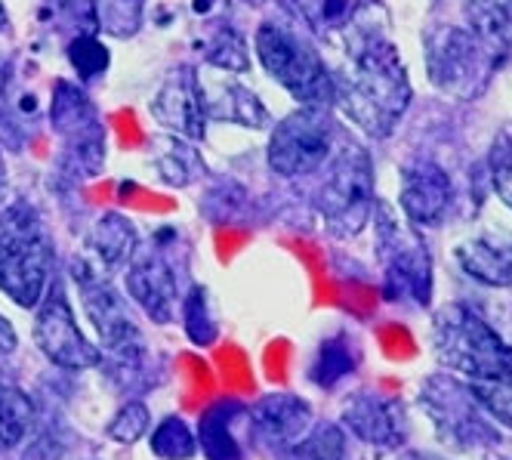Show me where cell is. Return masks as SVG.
<instances>
[{"label": "cell", "instance_id": "6da1fadb", "mask_svg": "<svg viewBox=\"0 0 512 460\" xmlns=\"http://www.w3.org/2000/svg\"><path fill=\"white\" fill-rule=\"evenodd\" d=\"M334 105L358 130L386 139L411 105L408 68L395 44L374 34L352 44L346 72L334 78Z\"/></svg>", "mask_w": 512, "mask_h": 460}, {"label": "cell", "instance_id": "7a4b0ae2", "mask_svg": "<svg viewBox=\"0 0 512 460\" xmlns=\"http://www.w3.org/2000/svg\"><path fill=\"white\" fill-rule=\"evenodd\" d=\"M435 349L451 371L469 380L494 417L512 427V346L466 306H448L435 318Z\"/></svg>", "mask_w": 512, "mask_h": 460}, {"label": "cell", "instance_id": "3957f363", "mask_svg": "<svg viewBox=\"0 0 512 460\" xmlns=\"http://www.w3.org/2000/svg\"><path fill=\"white\" fill-rule=\"evenodd\" d=\"M56 269L53 238L28 201L0 210V291L16 306L34 309L50 291Z\"/></svg>", "mask_w": 512, "mask_h": 460}, {"label": "cell", "instance_id": "277c9868", "mask_svg": "<svg viewBox=\"0 0 512 460\" xmlns=\"http://www.w3.org/2000/svg\"><path fill=\"white\" fill-rule=\"evenodd\" d=\"M253 53L263 72L294 96L303 109H327L334 105V78L318 47L294 25L263 22L253 34Z\"/></svg>", "mask_w": 512, "mask_h": 460}, {"label": "cell", "instance_id": "5b68a950", "mask_svg": "<svg viewBox=\"0 0 512 460\" xmlns=\"http://www.w3.org/2000/svg\"><path fill=\"white\" fill-rule=\"evenodd\" d=\"M327 173L318 192L321 217L337 235H358L374 220V164L358 143H334L331 158L324 161Z\"/></svg>", "mask_w": 512, "mask_h": 460}, {"label": "cell", "instance_id": "8992f818", "mask_svg": "<svg viewBox=\"0 0 512 460\" xmlns=\"http://www.w3.org/2000/svg\"><path fill=\"white\" fill-rule=\"evenodd\" d=\"M374 226L386 275V294L392 300H414L426 306L432 297V260L423 238L408 223H401L386 201H377L374 207Z\"/></svg>", "mask_w": 512, "mask_h": 460}, {"label": "cell", "instance_id": "52a82bcc", "mask_svg": "<svg viewBox=\"0 0 512 460\" xmlns=\"http://www.w3.org/2000/svg\"><path fill=\"white\" fill-rule=\"evenodd\" d=\"M75 281L81 288V303L84 312L93 322L99 343L108 359H112L121 371L136 368L145 359V340L139 325L127 309V300L108 285V278L99 275L90 263H75Z\"/></svg>", "mask_w": 512, "mask_h": 460}, {"label": "cell", "instance_id": "ba28073f", "mask_svg": "<svg viewBox=\"0 0 512 460\" xmlns=\"http://www.w3.org/2000/svg\"><path fill=\"white\" fill-rule=\"evenodd\" d=\"M334 121L327 109H300L290 112L272 127L266 161L275 176L297 180L324 167V161L334 152Z\"/></svg>", "mask_w": 512, "mask_h": 460}, {"label": "cell", "instance_id": "9c48e42d", "mask_svg": "<svg viewBox=\"0 0 512 460\" xmlns=\"http://www.w3.org/2000/svg\"><path fill=\"white\" fill-rule=\"evenodd\" d=\"M38 315H34V343L44 352V359H50L53 365L65 368V371H87L96 368L102 362V352L87 340V334L78 328L75 309H71L65 291L56 285H50L47 297L34 306Z\"/></svg>", "mask_w": 512, "mask_h": 460}, {"label": "cell", "instance_id": "30bf717a", "mask_svg": "<svg viewBox=\"0 0 512 460\" xmlns=\"http://www.w3.org/2000/svg\"><path fill=\"white\" fill-rule=\"evenodd\" d=\"M50 124L62 139L65 152L75 161V170L93 176L105 161V130L93 109L90 96L71 81H59L53 90Z\"/></svg>", "mask_w": 512, "mask_h": 460}, {"label": "cell", "instance_id": "8fae6325", "mask_svg": "<svg viewBox=\"0 0 512 460\" xmlns=\"http://www.w3.org/2000/svg\"><path fill=\"white\" fill-rule=\"evenodd\" d=\"M149 115L170 136L186 139V143H201L207 136V115L195 65H179L158 87V93L149 102Z\"/></svg>", "mask_w": 512, "mask_h": 460}, {"label": "cell", "instance_id": "7c38bea8", "mask_svg": "<svg viewBox=\"0 0 512 460\" xmlns=\"http://www.w3.org/2000/svg\"><path fill=\"white\" fill-rule=\"evenodd\" d=\"M127 294L130 300L152 318L155 325H170L179 309V285H176V272L170 260L161 254V247L152 244L139 251L127 263Z\"/></svg>", "mask_w": 512, "mask_h": 460}, {"label": "cell", "instance_id": "4fadbf2b", "mask_svg": "<svg viewBox=\"0 0 512 460\" xmlns=\"http://www.w3.org/2000/svg\"><path fill=\"white\" fill-rule=\"evenodd\" d=\"M494 59L485 53V47L475 41L472 31L463 28H445L429 41V72L438 87L451 93H463L475 78L485 75Z\"/></svg>", "mask_w": 512, "mask_h": 460}, {"label": "cell", "instance_id": "5bb4252c", "mask_svg": "<svg viewBox=\"0 0 512 460\" xmlns=\"http://www.w3.org/2000/svg\"><path fill=\"white\" fill-rule=\"evenodd\" d=\"M454 186L451 176L435 161H414L401 170L398 207L405 210L408 223L414 226H438L451 210Z\"/></svg>", "mask_w": 512, "mask_h": 460}, {"label": "cell", "instance_id": "9a60e30c", "mask_svg": "<svg viewBox=\"0 0 512 460\" xmlns=\"http://www.w3.org/2000/svg\"><path fill=\"white\" fill-rule=\"evenodd\" d=\"M198 84H201L207 121L232 124V127H244V130L269 127V121H272L269 109L247 84L238 81V75L216 72L213 78H201V72H198Z\"/></svg>", "mask_w": 512, "mask_h": 460}, {"label": "cell", "instance_id": "2e32d148", "mask_svg": "<svg viewBox=\"0 0 512 460\" xmlns=\"http://www.w3.org/2000/svg\"><path fill=\"white\" fill-rule=\"evenodd\" d=\"M247 420L253 436L269 448L290 451L303 442V436L312 427V408L287 393L263 396L253 408H247Z\"/></svg>", "mask_w": 512, "mask_h": 460}, {"label": "cell", "instance_id": "e0dca14e", "mask_svg": "<svg viewBox=\"0 0 512 460\" xmlns=\"http://www.w3.org/2000/svg\"><path fill=\"white\" fill-rule=\"evenodd\" d=\"M457 263L463 272L488 288L512 285V232L491 226L475 232L457 247Z\"/></svg>", "mask_w": 512, "mask_h": 460}, {"label": "cell", "instance_id": "ac0fdd59", "mask_svg": "<svg viewBox=\"0 0 512 460\" xmlns=\"http://www.w3.org/2000/svg\"><path fill=\"white\" fill-rule=\"evenodd\" d=\"M136 247H139V232H136L133 220L118 214V210L102 214L87 235V257L99 275L127 269V263L136 254Z\"/></svg>", "mask_w": 512, "mask_h": 460}, {"label": "cell", "instance_id": "d6986e66", "mask_svg": "<svg viewBox=\"0 0 512 460\" xmlns=\"http://www.w3.org/2000/svg\"><path fill=\"white\" fill-rule=\"evenodd\" d=\"M343 420H346V427L368 445H398L401 436H405L398 405L380 396H368V393L352 396L346 402Z\"/></svg>", "mask_w": 512, "mask_h": 460}, {"label": "cell", "instance_id": "ffe728a7", "mask_svg": "<svg viewBox=\"0 0 512 460\" xmlns=\"http://www.w3.org/2000/svg\"><path fill=\"white\" fill-rule=\"evenodd\" d=\"M466 19L494 62L512 50V0H466Z\"/></svg>", "mask_w": 512, "mask_h": 460}, {"label": "cell", "instance_id": "44dd1931", "mask_svg": "<svg viewBox=\"0 0 512 460\" xmlns=\"http://www.w3.org/2000/svg\"><path fill=\"white\" fill-rule=\"evenodd\" d=\"M247 408L238 402H219L213 405L198 427V445L207 454V460H244L241 442L235 439V417Z\"/></svg>", "mask_w": 512, "mask_h": 460}, {"label": "cell", "instance_id": "7402d4cb", "mask_svg": "<svg viewBox=\"0 0 512 460\" xmlns=\"http://www.w3.org/2000/svg\"><path fill=\"white\" fill-rule=\"evenodd\" d=\"M149 0H93V25L108 38L127 41L142 28Z\"/></svg>", "mask_w": 512, "mask_h": 460}, {"label": "cell", "instance_id": "603a6c76", "mask_svg": "<svg viewBox=\"0 0 512 460\" xmlns=\"http://www.w3.org/2000/svg\"><path fill=\"white\" fill-rule=\"evenodd\" d=\"M34 423V405L13 383H0V448H16Z\"/></svg>", "mask_w": 512, "mask_h": 460}, {"label": "cell", "instance_id": "cb8c5ba5", "mask_svg": "<svg viewBox=\"0 0 512 460\" xmlns=\"http://www.w3.org/2000/svg\"><path fill=\"white\" fill-rule=\"evenodd\" d=\"M158 173H161V180L170 183V186H192L198 176L204 173V161L201 155L195 152V143H186V139H176L170 136V143L167 149L158 155L155 161Z\"/></svg>", "mask_w": 512, "mask_h": 460}, {"label": "cell", "instance_id": "d4e9b609", "mask_svg": "<svg viewBox=\"0 0 512 460\" xmlns=\"http://www.w3.org/2000/svg\"><path fill=\"white\" fill-rule=\"evenodd\" d=\"M207 65L213 72H229V75H244L250 72V50L247 41L235 28H219L210 44H207Z\"/></svg>", "mask_w": 512, "mask_h": 460}, {"label": "cell", "instance_id": "484cf974", "mask_svg": "<svg viewBox=\"0 0 512 460\" xmlns=\"http://www.w3.org/2000/svg\"><path fill=\"white\" fill-rule=\"evenodd\" d=\"M195 451H198V439L182 417H167L155 427L152 454H158L161 460H189L195 457Z\"/></svg>", "mask_w": 512, "mask_h": 460}, {"label": "cell", "instance_id": "4316f807", "mask_svg": "<svg viewBox=\"0 0 512 460\" xmlns=\"http://www.w3.org/2000/svg\"><path fill=\"white\" fill-rule=\"evenodd\" d=\"M179 312H182V325H186V334L192 343L198 346H210L219 334V325L210 312V300H207V291L201 285H195L189 291L186 300H179Z\"/></svg>", "mask_w": 512, "mask_h": 460}, {"label": "cell", "instance_id": "83f0119b", "mask_svg": "<svg viewBox=\"0 0 512 460\" xmlns=\"http://www.w3.org/2000/svg\"><path fill=\"white\" fill-rule=\"evenodd\" d=\"M68 62L75 68L78 81H96L108 72V47L96 38L93 31H81L75 41L68 44Z\"/></svg>", "mask_w": 512, "mask_h": 460}, {"label": "cell", "instance_id": "f1b7e54d", "mask_svg": "<svg viewBox=\"0 0 512 460\" xmlns=\"http://www.w3.org/2000/svg\"><path fill=\"white\" fill-rule=\"evenodd\" d=\"M297 10L318 34L346 31L355 16V0H297Z\"/></svg>", "mask_w": 512, "mask_h": 460}, {"label": "cell", "instance_id": "f546056e", "mask_svg": "<svg viewBox=\"0 0 512 460\" xmlns=\"http://www.w3.org/2000/svg\"><path fill=\"white\" fill-rule=\"evenodd\" d=\"M355 368V359H352V349L343 337H334L321 343L318 356H315V365H312V380L318 386H334L337 380H343L349 371Z\"/></svg>", "mask_w": 512, "mask_h": 460}, {"label": "cell", "instance_id": "4dcf8cb0", "mask_svg": "<svg viewBox=\"0 0 512 460\" xmlns=\"http://www.w3.org/2000/svg\"><path fill=\"white\" fill-rule=\"evenodd\" d=\"M297 460H346V439L340 427H318L294 448Z\"/></svg>", "mask_w": 512, "mask_h": 460}, {"label": "cell", "instance_id": "1f68e13d", "mask_svg": "<svg viewBox=\"0 0 512 460\" xmlns=\"http://www.w3.org/2000/svg\"><path fill=\"white\" fill-rule=\"evenodd\" d=\"M149 427H152L149 408H145L142 402H127L112 417V423H108V436H112L115 442H121V445H133V442H139L145 433H149Z\"/></svg>", "mask_w": 512, "mask_h": 460}, {"label": "cell", "instance_id": "d6a6232c", "mask_svg": "<svg viewBox=\"0 0 512 460\" xmlns=\"http://www.w3.org/2000/svg\"><path fill=\"white\" fill-rule=\"evenodd\" d=\"M491 176H494V189L500 195V201L512 210V149H494V164H491Z\"/></svg>", "mask_w": 512, "mask_h": 460}, {"label": "cell", "instance_id": "836d02e7", "mask_svg": "<svg viewBox=\"0 0 512 460\" xmlns=\"http://www.w3.org/2000/svg\"><path fill=\"white\" fill-rule=\"evenodd\" d=\"M16 343H19L16 328L10 325V318H7V315H0V356H7V352H13Z\"/></svg>", "mask_w": 512, "mask_h": 460}, {"label": "cell", "instance_id": "e575fe53", "mask_svg": "<svg viewBox=\"0 0 512 460\" xmlns=\"http://www.w3.org/2000/svg\"><path fill=\"white\" fill-rule=\"evenodd\" d=\"M10 28V16H7V7H4V0H0V34H4Z\"/></svg>", "mask_w": 512, "mask_h": 460}, {"label": "cell", "instance_id": "d590c367", "mask_svg": "<svg viewBox=\"0 0 512 460\" xmlns=\"http://www.w3.org/2000/svg\"><path fill=\"white\" fill-rule=\"evenodd\" d=\"M405 460H435V457H426V454H408Z\"/></svg>", "mask_w": 512, "mask_h": 460}]
</instances>
